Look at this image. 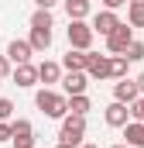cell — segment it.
Masks as SVG:
<instances>
[{
  "label": "cell",
  "instance_id": "6da1fadb",
  "mask_svg": "<svg viewBox=\"0 0 144 148\" xmlns=\"http://www.w3.org/2000/svg\"><path fill=\"white\" fill-rule=\"evenodd\" d=\"M35 103H38V110L45 114V117H65L69 114V100L62 93H55V90H38Z\"/></svg>",
  "mask_w": 144,
  "mask_h": 148
},
{
  "label": "cell",
  "instance_id": "7a4b0ae2",
  "mask_svg": "<svg viewBox=\"0 0 144 148\" xmlns=\"http://www.w3.org/2000/svg\"><path fill=\"white\" fill-rule=\"evenodd\" d=\"M82 138H86V117H79V114H65V117H62L58 141H62V145L79 148V145H82Z\"/></svg>",
  "mask_w": 144,
  "mask_h": 148
},
{
  "label": "cell",
  "instance_id": "3957f363",
  "mask_svg": "<svg viewBox=\"0 0 144 148\" xmlns=\"http://www.w3.org/2000/svg\"><path fill=\"white\" fill-rule=\"evenodd\" d=\"M69 48H79V52H89V45H93V28L86 24V21H69Z\"/></svg>",
  "mask_w": 144,
  "mask_h": 148
},
{
  "label": "cell",
  "instance_id": "277c9868",
  "mask_svg": "<svg viewBox=\"0 0 144 148\" xmlns=\"http://www.w3.org/2000/svg\"><path fill=\"white\" fill-rule=\"evenodd\" d=\"M130 41H134V28L117 24V28L107 35V48H110V55H124V48H127Z\"/></svg>",
  "mask_w": 144,
  "mask_h": 148
},
{
  "label": "cell",
  "instance_id": "5b68a950",
  "mask_svg": "<svg viewBox=\"0 0 144 148\" xmlns=\"http://www.w3.org/2000/svg\"><path fill=\"white\" fill-rule=\"evenodd\" d=\"M86 76L89 79H100V83L110 79V55H93L89 52L86 55Z\"/></svg>",
  "mask_w": 144,
  "mask_h": 148
},
{
  "label": "cell",
  "instance_id": "8992f818",
  "mask_svg": "<svg viewBox=\"0 0 144 148\" xmlns=\"http://www.w3.org/2000/svg\"><path fill=\"white\" fill-rule=\"evenodd\" d=\"M7 62H14V66H24V62H31V55H35V48L28 45V41H21V38H14L10 45H7Z\"/></svg>",
  "mask_w": 144,
  "mask_h": 148
},
{
  "label": "cell",
  "instance_id": "52a82bcc",
  "mask_svg": "<svg viewBox=\"0 0 144 148\" xmlns=\"http://www.w3.org/2000/svg\"><path fill=\"white\" fill-rule=\"evenodd\" d=\"M117 24H120V17H117L113 10H100V14L93 17V24H89V28H93V35H103V38H107Z\"/></svg>",
  "mask_w": 144,
  "mask_h": 148
},
{
  "label": "cell",
  "instance_id": "ba28073f",
  "mask_svg": "<svg viewBox=\"0 0 144 148\" xmlns=\"http://www.w3.org/2000/svg\"><path fill=\"white\" fill-rule=\"evenodd\" d=\"M137 97H141V93H137V83H134V79H127V76L113 86V100H120V103H127V107H130Z\"/></svg>",
  "mask_w": 144,
  "mask_h": 148
},
{
  "label": "cell",
  "instance_id": "9c48e42d",
  "mask_svg": "<svg viewBox=\"0 0 144 148\" xmlns=\"http://www.w3.org/2000/svg\"><path fill=\"white\" fill-rule=\"evenodd\" d=\"M86 86H89V76H86V73H65V79H62V90H65V97L86 93Z\"/></svg>",
  "mask_w": 144,
  "mask_h": 148
},
{
  "label": "cell",
  "instance_id": "30bf717a",
  "mask_svg": "<svg viewBox=\"0 0 144 148\" xmlns=\"http://www.w3.org/2000/svg\"><path fill=\"white\" fill-rule=\"evenodd\" d=\"M103 117H107V124H110V127H124V124H127V117H130V110H127V103L113 100V103L107 107V114H103Z\"/></svg>",
  "mask_w": 144,
  "mask_h": 148
},
{
  "label": "cell",
  "instance_id": "8fae6325",
  "mask_svg": "<svg viewBox=\"0 0 144 148\" xmlns=\"http://www.w3.org/2000/svg\"><path fill=\"white\" fill-rule=\"evenodd\" d=\"M86 55H89V52H79V48H69V52L62 55V66H65L69 73H86Z\"/></svg>",
  "mask_w": 144,
  "mask_h": 148
},
{
  "label": "cell",
  "instance_id": "7c38bea8",
  "mask_svg": "<svg viewBox=\"0 0 144 148\" xmlns=\"http://www.w3.org/2000/svg\"><path fill=\"white\" fill-rule=\"evenodd\" d=\"M124 138L130 148H144V124L141 121H127L124 124Z\"/></svg>",
  "mask_w": 144,
  "mask_h": 148
},
{
  "label": "cell",
  "instance_id": "4fadbf2b",
  "mask_svg": "<svg viewBox=\"0 0 144 148\" xmlns=\"http://www.w3.org/2000/svg\"><path fill=\"white\" fill-rule=\"evenodd\" d=\"M35 69H38V79H41L45 86L62 79V66H58V62H48V59H45V62H41V66H35Z\"/></svg>",
  "mask_w": 144,
  "mask_h": 148
},
{
  "label": "cell",
  "instance_id": "5bb4252c",
  "mask_svg": "<svg viewBox=\"0 0 144 148\" xmlns=\"http://www.w3.org/2000/svg\"><path fill=\"white\" fill-rule=\"evenodd\" d=\"M28 45H31L35 52H48V45H52V28H31Z\"/></svg>",
  "mask_w": 144,
  "mask_h": 148
},
{
  "label": "cell",
  "instance_id": "9a60e30c",
  "mask_svg": "<svg viewBox=\"0 0 144 148\" xmlns=\"http://www.w3.org/2000/svg\"><path fill=\"white\" fill-rule=\"evenodd\" d=\"M14 83H17V86H35L38 83V69L31 66V62L17 66V69H14Z\"/></svg>",
  "mask_w": 144,
  "mask_h": 148
},
{
  "label": "cell",
  "instance_id": "2e32d148",
  "mask_svg": "<svg viewBox=\"0 0 144 148\" xmlns=\"http://www.w3.org/2000/svg\"><path fill=\"white\" fill-rule=\"evenodd\" d=\"M65 14H69V21H86L89 0H65Z\"/></svg>",
  "mask_w": 144,
  "mask_h": 148
},
{
  "label": "cell",
  "instance_id": "e0dca14e",
  "mask_svg": "<svg viewBox=\"0 0 144 148\" xmlns=\"http://www.w3.org/2000/svg\"><path fill=\"white\" fill-rule=\"evenodd\" d=\"M127 14H130V28H144V0H127Z\"/></svg>",
  "mask_w": 144,
  "mask_h": 148
},
{
  "label": "cell",
  "instance_id": "ac0fdd59",
  "mask_svg": "<svg viewBox=\"0 0 144 148\" xmlns=\"http://www.w3.org/2000/svg\"><path fill=\"white\" fill-rule=\"evenodd\" d=\"M65 100H69V114L86 117V110H89V97L86 93H75V97H65Z\"/></svg>",
  "mask_w": 144,
  "mask_h": 148
},
{
  "label": "cell",
  "instance_id": "d6986e66",
  "mask_svg": "<svg viewBox=\"0 0 144 148\" xmlns=\"http://www.w3.org/2000/svg\"><path fill=\"white\" fill-rule=\"evenodd\" d=\"M127 66H130V62H127L124 55H110V79H124V76H127Z\"/></svg>",
  "mask_w": 144,
  "mask_h": 148
},
{
  "label": "cell",
  "instance_id": "ffe728a7",
  "mask_svg": "<svg viewBox=\"0 0 144 148\" xmlns=\"http://www.w3.org/2000/svg\"><path fill=\"white\" fill-rule=\"evenodd\" d=\"M10 131H14V138H31V134H35V127H31V121H24V117H17V121H10Z\"/></svg>",
  "mask_w": 144,
  "mask_h": 148
},
{
  "label": "cell",
  "instance_id": "44dd1931",
  "mask_svg": "<svg viewBox=\"0 0 144 148\" xmlns=\"http://www.w3.org/2000/svg\"><path fill=\"white\" fill-rule=\"evenodd\" d=\"M124 59H127V62H141V59H144V41H137V38H134V41L124 48Z\"/></svg>",
  "mask_w": 144,
  "mask_h": 148
},
{
  "label": "cell",
  "instance_id": "7402d4cb",
  "mask_svg": "<svg viewBox=\"0 0 144 148\" xmlns=\"http://www.w3.org/2000/svg\"><path fill=\"white\" fill-rule=\"evenodd\" d=\"M31 28H52V10H35L31 14Z\"/></svg>",
  "mask_w": 144,
  "mask_h": 148
},
{
  "label": "cell",
  "instance_id": "603a6c76",
  "mask_svg": "<svg viewBox=\"0 0 144 148\" xmlns=\"http://www.w3.org/2000/svg\"><path fill=\"white\" fill-rule=\"evenodd\" d=\"M127 110H130V117H134V121H141V124H144V97H137Z\"/></svg>",
  "mask_w": 144,
  "mask_h": 148
},
{
  "label": "cell",
  "instance_id": "cb8c5ba5",
  "mask_svg": "<svg viewBox=\"0 0 144 148\" xmlns=\"http://www.w3.org/2000/svg\"><path fill=\"white\" fill-rule=\"evenodd\" d=\"M10 114H14V100L0 97V121H10Z\"/></svg>",
  "mask_w": 144,
  "mask_h": 148
},
{
  "label": "cell",
  "instance_id": "d4e9b609",
  "mask_svg": "<svg viewBox=\"0 0 144 148\" xmlns=\"http://www.w3.org/2000/svg\"><path fill=\"white\" fill-rule=\"evenodd\" d=\"M14 141V148H35V134L31 138H10Z\"/></svg>",
  "mask_w": 144,
  "mask_h": 148
},
{
  "label": "cell",
  "instance_id": "484cf974",
  "mask_svg": "<svg viewBox=\"0 0 144 148\" xmlns=\"http://www.w3.org/2000/svg\"><path fill=\"white\" fill-rule=\"evenodd\" d=\"M14 138V131H10V124L7 121H0V141H10Z\"/></svg>",
  "mask_w": 144,
  "mask_h": 148
},
{
  "label": "cell",
  "instance_id": "4316f807",
  "mask_svg": "<svg viewBox=\"0 0 144 148\" xmlns=\"http://www.w3.org/2000/svg\"><path fill=\"white\" fill-rule=\"evenodd\" d=\"M10 76V62H7V55H0V79H7Z\"/></svg>",
  "mask_w": 144,
  "mask_h": 148
},
{
  "label": "cell",
  "instance_id": "83f0119b",
  "mask_svg": "<svg viewBox=\"0 0 144 148\" xmlns=\"http://www.w3.org/2000/svg\"><path fill=\"white\" fill-rule=\"evenodd\" d=\"M127 0H103V10H117V7H124Z\"/></svg>",
  "mask_w": 144,
  "mask_h": 148
},
{
  "label": "cell",
  "instance_id": "f1b7e54d",
  "mask_svg": "<svg viewBox=\"0 0 144 148\" xmlns=\"http://www.w3.org/2000/svg\"><path fill=\"white\" fill-rule=\"evenodd\" d=\"M35 3H38V10H52V7H55L58 0H35Z\"/></svg>",
  "mask_w": 144,
  "mask_h": 148
},
{
  "label": "cell",
  "instance_id": "f546056e",
  "mask_svg": "<svg viewBox=\"0 0 144 148\" xmlns=\"http://www.w3.org/2000/svg\"><path fill=\"white\" fill-rule=\"evenodd\" d=\"M134 83H137V93H141V97H144V73L137 76V79H134Z\"/></svg>",
  "mask_w": 144,
  "mask_h": 148
},
{
  "label": "cell",
  "instance_id": "4dcf8cb0",
  "mask_svg": "<svg viewBox=\"0 0 144 148\" xmlns=\"http://www.w3.org/2000/svg\"><path fill=\"white\" fill-rule=\"evenodd\" d=\"M55 148H72V145H62V141H58V145H55Z\"/></svg>",
  "mask_w": 144,
  "mask_h": 148
},
{
  "label": "cell",
  "instance_id": "1f68e13d",
  "mask_svg": "<svg viewBox=\"0 0 144 148\" xmlns=\"http://www.w3.org/2000/svg\"><path fill=\"white\" fill-rule=\"evenodd\" d=\"M79 148H100V145H79Z\"/></svg>",
  "mask_w": 144,
  "mask_h": 148
},
{
  "label": "cell",
  "instance_id": "d6a6232c",
  "mask_svg": "<svg viewBox=\"0 0 144 148\" xmlns=\"http://www.w3.org/2000/svg\"><path fill=\"white\" fill-rule=\"evenodd\" d=\"M113 148H130V145H113Z\"/></svg>",
  "mask_w": 144,
  "mask_h": 148
}]
</instances>
